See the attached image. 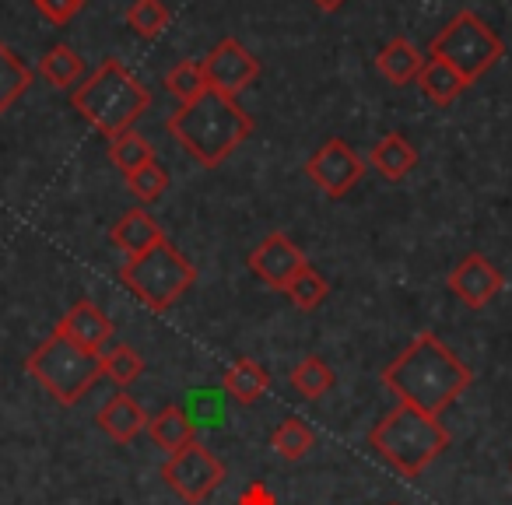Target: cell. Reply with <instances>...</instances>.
I'll return each instance as SVG.
<instances>
[{"label": "cell", "instance_id": "1", "mask_svg": "<svg viewBox=\"0 0 512 505\" xmlns=\"http://www.w3.org/2000/svg\"><path fill=\"white\" fill-rule=\"evenodd\" d=\"M470 383H474L470 365L453 348H446L432 330L414 337L383 369L386 390L400 404L432 414V418H439L446 407H453L467 393Z\"/></svg>", "mask_w": 512, "mask_h": 505}, {"label": "cell", "instance_id": "2", "mask_svg": "<svg viewBox=\"0 0 512 505\" xmlns=\"http://www.w3.org/2000/svg\"><path fill=\"white\" fill-rule=\"evenodd\" d=\"M165 130L183 144V151L204 169H218L232 151L242 148L253 134V116L239 106V99L204 88L193 102H183L165 120Z\"/></svg>", "mask_w": 512, "mask_h": 505}, {"label": "cell", "instance_id": "3", "mask_svg": "<svg viewBox=\"0 0 512 505\" xmlns=\"http://www.w3.org/2000/svg\"><path fill=\"white\" fill-rule=\"evenodd\" d=\"M71 106L81 113V120L92 123L102 137H120L148 113L151 92L120 64L116 57L102 60L99 71H92L71 95Z\"/></svg>", "mask_w": 512, "mask_h": 505}, {"label": "cell", "instance_id": "4", "mask_svg": "<svg viewBox=\"0 0 512 505\" xmlns=\"http://www.w3.org/2000/svg\"><path fill=\"white\" fill-rule=\"evenodd\" d=\"M369 446L404 477H418L449 449V432L432 414L397 404L383 421H376V428L369 432Z\"/></svg>", "mask_w": 512, "mask_h": 505}, {"label": "cell", "instance_id": "5", "mask_svg": "<svg viewBox=\"0 0 512 505\" xmlns=\"http://www.w3.org/2000/svg\"><path fill=\"white\" fill-rule=\"evenodd\" d=\"M25 372H29L60 407H74L102 379V362H99V355H92V351H85L81 344H74L67 334L53 330V334L25 358Z\"/></svg>", "mask_w": 512, "mask_h": 505}, {"label": "cell", "instance_id": "6", "mask_svg": "<svg viewBox=\"0 0 512 505\" xmlns=\"http://www.w3.org/2000/svg\"><path fill=\"white\" fill-rule=\"evenodd\" d=\"M120 281L151 313H165L193 288L197 267L165 239L158 246H151L148 253H141V257H130L127 267L120 271Z\"/></svg>", "mask_w": 512, "mask_h": 505}, {"label": "cell", "instance_id": "7", "mask_svg": "<svg viewBox=\"0 0 512 505\" xmlns=\"http://www.w3.org/2000/svg\"><path fill=\"white\" fill-rule=\"evenodd\" d=\"M502 53H505L502 39L495 36V29H491L481 15L460 11V15H453V22L432 39L428 57H439L442 64L453 67L467 85H474V81H481L484 74L502 60Z\"/></svg>", "mask_w": 512, "mask_h": 505}, {"label": "cell", "instance_id": "8", "mask_svg": "<svg viewBox=\"0 0 512 505\" xmlns=\"http://www.w3.org/2000/svg\"><path fill=\"white\" fill-rule=\"evenodd\" d=\"M162 477L186 505H200L221 488L225 481V463L211 453L200 439L183 446L162 463Z\"/></svg>", "mask_w": 512, "mask_h": 505}, {"label": "cell", "instance_id": "9", "mask_svg": "<svg viewBox=\"0 0 512 505\" xmlns=\"http://www.w3.org/2000/svg\"><path fill=\"white\" fill-rule=\"evenodd\" d=\"M306 176L320 186L327 197H344L358 186V179L365 176V162L358 158V151L341 137L323 141V148H316L306 162Z\"/></svg>", "mask_w": 512, "mask_h": 505}, {"label": "cell", "instance_id": "10", "mask_svg": "<svg viewBox=\"0 0 512 505\" xmlns=\"http://www.w3.org/2000/svg\"><path fill=\"white\" fill-rule=\"evenodd\" d=\"M200 71H204L207 88H214V92H221V95H232L235 99V95L246 92V88L260 78V60H256L239 39L228 36L207 53Z\"/></svg>", "mask_w": 512, "mask_h": 505}, {"label": "cell", "instance_id": "11", "mask_svg": "<svg viewBox=\"0 0 512 505\" xmlns=\"http://www.w3.org/2000/svg\"><path fill=\"white\" fill-rule=\"evenodd\" d=\"M246 264L267 288H274V292H285V288L295 281V274L306 271L309 260L285 232H271L264 242H260V246H253V253L246 257Z\"/></svg>", "mask_w": 512, "mask_h": 505}, {"label": "cell", "instance_id": "12", "mask_svg": "<svg viewBox=\"0 0 512 505\" xmlns=\"http://www.w3.org/2000/svg\"><path fill=\"white\" fill-rule=\"evenodd\" d=\"M446 285H449V292L463 302V306L484 309L498 292H502L505 278L488 257H481V253H467V257L449 271Z\"/></svg>", "mask_w": 512, "mask_h": 505}, {"label": "cell", "instance_id": "13", "mask_svg": "<svg viewBox=\"0 0 512 505\" xmlns=\"http://www.w3.org/2000/svg\"><path fill=\"white\" fill-rule=\"evenodd\" d=\"M57 330L71 337L74 344H81L85 351H92V355H102V351L113 344V320L88 299H81L78 306L60 320Z\"/></svg>", "mask_w": 512, "mask_h": 505}, {"label": "cell", "instance_id": "14", "mask_svg": "<svg viewBox=\"0 0 512 505\" xmlns=\"http://www.w3.org/2000/svg\"><path fill=\"white\" fill-rule=\"evenodd\" d=\"M95 421H99V428L109 435V439L120 442V446H127V442H134L141 432H148L151 414L144 411L130 393H113V397L99 407Z\"/></svg>", "mask_w": 512, "mask_h": 505}, {"label": "cell", "instance_id": "15", "mask_svg": "<svg viewBox=\"0 0 512 505\" xmlns=\"http://www.w3.org/2000/svg\"><path fill=\"white\" fill-rule=\"evenodd\" d=\"M109 239H113V246L123 249L127 257H141V253H148L151 246L165 242V232L144 207H134V211H127L113 228H109Z\"/></svg>", "mask_w": 512, "mask_h": 505}, {"label": "cell", "instance_id": "16", "mask_svg": "<svg viewBox=\"0 0 512 505\" xmlns=\"http://www.w3.org/2000/svg\"><path fill=\"white\" fill-rule=\"evenodd\" d=\"M421 67H425V57H421L418 46H414L411 39H404V36L390 39V43H386L383 50L376 53V71L383 74L390 85H397V88L418 81Z\"/></svg>", "mask_w": 512, "mask_h": 505}, {"label": "cell", "instance_id": "17", "mask_svg": "<svg viewBox=\"0 0 512 505\" xmlns=\"http://www.w3.org/2000/svg\"><path fill=\"white\" fill-rule=\"evenodd\" d=\"M221 390H225L235 404L249 407V404H256V400L264 397L267 390H271V372L256 362V358H235V362L228 365Z\"/></svg>", "mask_w": 512, "mask_h": 505}, {"label": "cell", "instance_id": "18", "mask_svg": "<svg viewBox=\"0 0 512 505\" xmlns=\"http://www.w3.org/2000/svg\"><path fill=\"white\" fill-rule=\"evenodd\" d=\"M369 162H372V169H376L383 179H390V183H400V179L411 176V169L418 165V151H414V144L407 141L404 134H386L383 141L372 148Z\"/></svg>", "mask_w": 512, "mask_h": 505}, {"label": "cell", "instance_id": "19", "mask_svg": "<svg viewBox=\"0 0 512 505\" xmlns=\"http://www.w3.org/2000/svg\"><path fill=\"white\" fill-rule=\"evenodd\" d=\"M148 435L155 439V446L162 449L165 456H172V453H179V449L190 446V442L197 439V428H193V421L186 418L183 407L169 404L148 421Z\"/></svg>", "mask_w": 512, "mask_h": 505}, {"label": "cell", "instance_id": "20", "mask_svg": "<svg viewBox=\"0 0 512 505\" xmlns=\"http://www.w3.org/2000/svg\"><path fill=\"white\" fill-rule=\"evenodd\" d=\"M418 88L428 102H435V106H449V102L460 99L470 85L453 71V67L442 64L439 57H428L425 67H421V74H418Z\"/></svg>", "mask_w": 512, "mask_h": 505}, {"label": "cell", "instance_id": "21", "mask_svg": "<svg viewBox=\"0 0 512 505\" xmlns=\"http://www.w3.org/2000/svg\"><path fill=\"white\" fill-rule=\"evenodd\" d=\"M29 85H32V67L8 43H0V116L29 92Z\"/></svg>", "mask_w": 512, "mask_h": 505}, {"label": "cell", "instance_id": "22", "mask_svg": "<svg viewBox=\"0 0 512 505\" xmlns=\"http://www.w3.org/2000/svg\"><path fill=\"white\" fill-rule=\"evenodd\" d=\"M225 390H214V386H200L190 390L183 400L186 418L193 421V428H221L225 425Z\"/></svg>", "mask_w": 512, "mask_h": 505}, {"label": "cell", "instance_id": "23", "mask_svg": "<svg viewBox=\"0 0 512 505\" xmlns=\"http://www.w3.org/2000/svg\"><path fill=\"white\" fill-rule=\"evenodd\" d=\"M316 446V435L309 432V425L302 418H285L271 432V449L288 463H299L309 456V449Z\"/></svg>", "mask_w": 512, "mask_h": 505}, {"label": "cell", "instance_id": "24", "mask_svg": "<svg viewBox=\"0 0 512 505\" xmlns=\"http://www.w3.org/2000/svg\"><path fill=\"white\" fill-rule=\"evenodd\" d=\"M334 383H337L334 369H330L327 358H320V355L302 358V362L292 369V386H295V393H302L306 400L327 397V393L334 390Z\"/></svg>", "mask_w": 512, "mask_h": 505}, {"label": "cell", "instance_id": "25", "mask_svg": "<svg viewBox=\"0 0 512 505\" xmlns=\"http://www.w3.org/2000/svg\"><path fill=\"white\" fill-rule=\"evenodd\" d=\"M39 74H43L53 88H71L85 78V60H81L71 46L60 43V46H53V50H46V57L39 60Z\"/></svg>", "mask_w": 512, "mask_h": 505}, {"label": "cell", "instance_id": "26", "mask_svg": "<svg viewBox=\"0 0 512 505\" xmlns=\"http://www.w3.org/2000/svg\"><path fill=\"white\" fill-rule=\"evenodd\" d=\"M109 162H113L123 176H130V172H137V169H144L148 162H155V148H151L148 137L127 130V134H120V137H113V141H109Z\"/></svg>", "mask_w": 512, "mask_h": 505}, {"label": "cell", "instance_id": "27", "mask_svg": "<svg viewBox=\"0 0 512 505\" xmlns=\"http://www.w3.org/2000/svg\"><path fill=\"white\" fill-rule=\"evenodd\" d=\"M99 362H102V376L113 379L116 386L137 383V379H141V372H144V358L137 355L130 344H120V341L109 344V348L99 355Z\"/></svg>", "mask_w": 512, "mask_h": 505}, {"label": "cell", "instance_id": "28", "mask_svg": "<svg viewBox=\"0 0 512 505\" xmlns=\"http://www.w3.org/2000/svg\"><path fill=\"white\" fill-rule=\"evenodd\" d=\"M285 295L295 302V309H302V313H316V309L327 302L330 285H327V278L316 271V267H306V271L295 274V281L285 288Z\"/></svg>", "mask_w": 512, "mask_h": 505}, {"label": "cell", "instance_id": "29", "mask_svg": "<svg viewBox=\"0 0 512 505\" xmlns=\"http://www.w3.org/2000/svg\"><path fill=\"white\" fill-rule=\"evenodd\" d=\"M127 25L134 29V36L141 39H158L169 25V8L162 0H134L127 11Z\"/></svg>", "mask_w": 512, "mask_h": 505}, {"label": "cell", "instance_id": "30", "mask_svg": "<svg viewBox=\"0 0 512 505\" xmlns=\"http://www.w3.org/2000/svg\"><path fill=\"white\" fill-rule=\"evenodd\" d=\"M204 88H207L204 71H200V64H193V60H179V64L165 74V92H169L172 99H179V106L193 102Z\"/></svg>", "mask_w": 512, "mask_h": 505}, {"label": "cell", "instance_id": "31", "mask_svg": "<svg viewBox=\"0 0 512 505\" xmlns=\"http://www.w3.org/2000/svg\"><path fill=\"white\" fill-rule=\"evenodd\" d=\"M127 186H130V193L141 200V204H155V200H162L165 190H169V172H165L162 165H158V158H155V162H148L144 169L130 172Z\"/></svg>", "mask_w": 512, "mask_h": 505}, {"label": "cell", "instance_id": "32", "mask_svg": "<svg viewBox=\"0 0 512 505\" xmlns=\"http://www.w3.org/2000/svg\"><path fill=\"white\" fill-rule=\"evenodd\" d=\"M32 4L50 25H71L85 8V0H32Z\"/></svg>", "mask_w": 512, "mask_h": 505}, {"label": "cell", "instance_id": "33", "mask_svg": "<svg viewBox=\"0 0 512 505\" xmlns=\"http://www.w3.org/2000/svg\"><path fill=\"white\" fill-rule=\"evenodd\" d=\"M235 505H278V498H274V491L264 481H253L246 484V491H242Z\"/></svg>", "mask_w": 512, "mask_h": 505}, {"label": "cell", "instance_id": "34", "mask_svg": "<svg viewBox=\"0 0 512 505\" xmlns=\"http://www.w3.org/2000/svg\"><path fill=\"white\" fill-rule=\"evenodd\" d=\"M313 4H316L320 11H337V8H344L348 0H313Z\"/></svg>", "mask_w": 512, "mask_h": 505}]
</instances>
